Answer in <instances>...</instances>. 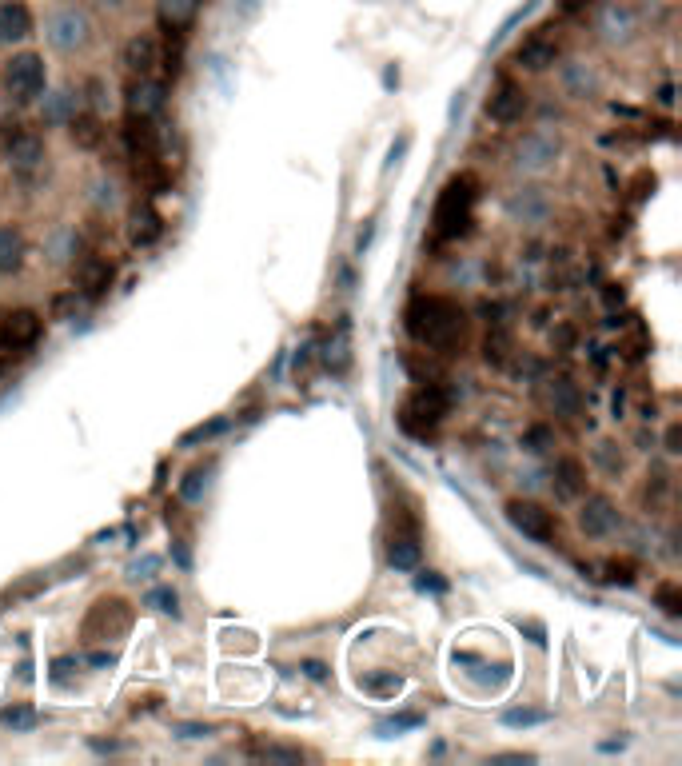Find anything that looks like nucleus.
<instances>
[{"label": "nucleus", "instance_id": "1", "mask_svg": "<svg viewBox=\"0 0 682 766\" xmlns=\"http://www.w3.org/2000/svg\"><path fill=\"white\" fill-rule=\"evenodd\" d=\"M403 328L419 348L451 356V352H459L467 344L471 320H467L463 304L451 300V296H415L403 308Z\"/></svg>", "mask_w": 682, "mask_h": 766}, {"label": "nucleus", "instance_id": "2", "mask_svg": "<svg viewBox=\"0 0 682 766\" xmlns=\"http://www.w3.org/2000/svg\"><path fill=\"white\" fill-rule=\"evenodd\" d=\"M475 204H479V176L475 172L451 176L439 188V200L431 208V232L439 240H459L475 220Z\"/></svg>", "mask_w": 682, "mask_h": 766}, {"label": "nucleus", "instance_id": "3", "mask_svg": "<svg viewBox=\"0 0 682 766\" xmlns=\"http://www.w3.org/2000/svg\"><path fill=\"white\" fill-rule=\"evenodd\" d=\"M447 411H451V395H447L439 383H419L415 391L403 395V403H399V411H395V423H399V431L411 435V439H431V435L443 427Z\"/></svg>", "mask_w": 682, "mask_h": 766}, {"label": "nucleus", "instance_id": "4", "mask_svg": "<svg viewBox=\"0 0 682 766\" xmlns=\"http://www.w3.org/2000/svg\"><path fill=\"white\" fill-rule=\"evenodd\" d=\"M0 88H4V96L12 100V104H20V108H28V104H36L40 96H44V88H48V64H44V56L40 52H12L8 60H4V68H0Z\"/></svg>", "mask_w": 682, "mask_h": 766}, {"label": "nucleus", "instance_id": "5", "mask_svg": "<svg viewBox=\"0 0 682 766\" xmlns=\"http://www.w3.org/2000/svg\"><path fill=\"white\" fill-rule=\"evenodd\" d=\"M92 36H96L92 16H88L80 4H72V0L60 4V8H52V12L44 16V40H48V48L60 52V56L84 52V48L92 44Z\"/></svg>", "mask_w": 682, "mask_h": 766}, {"label": "nucleus", "instance_id": "6", "mask_svg": "<svg viewBox=\"0 0 682 766\" xmlns=\"http://www.w3.org/2000/svg\"><path fill=\"white\" fill-rule=\"evenodd\" d=\"M132 623H136V611H132L128 599H120V595H100V599L88 607L84 623H80V639H84V643H116V639H124V635L132 631Z\"/></svg>", "mask_w": 682, "mask_h": 766}, {"label": "nucleus", "instance_id": "7", "mask_svg": "<svg viewBox=\"0 0 682 766\" xmlns=\"http://www.w3.org/2000/svg\"><path fill=\"white\" fill-rule=\"evenodd\" d=\"M503 515H507V523H511L519 535H527L531 543H555V535H559V515H555L551 507L535 503V499H507V503H503Z\"/></svg>", "mask_w": 682, "mask_h": 766}, {"label": "nucleus", "instance_id": "8", "mask_svg": "<svg viewBox=\"0 0 682 766\" xmlns=\"http://www.w3.org/2000/svg\"><path fill=\"white\" fill-rule=\"evenodd\" d=\"M44 336V316L32 308H12L0 316V348L4 352H28Z\"/></svg>", "mask_w": 682, "mask_h": 766}, {"label": "nucleus", "instance_id": "9", "mask_svg": "<svg viewBox=\"0 0 682 766\" xmlns=\"http://www.w3.org/2000/svg\"><path fill=\"white\" fill-rule=\"evenodd\" d=\"M527 104H531L527 88H523L515 76H499V80H495V88H491V96H487V116H491L495 124L511 128V124H519V120H523Z\"/></svg>", "mask_w": 682, "mask_h": 766}, {"label": "nucleus", "instance_id": "10", "mask_svg": "<svg viewBox=\"0 0 682 766\" xmlns=\"http://www.w3.org/2000/svg\"><path fill=\"white\" fill-rule=\"evenodd\" d=\"M164 108H168V84L156 80V76H132V84H128V116L156 120V116H164Z\"/></svg>", "mask_w": 682, "mask_h": 766}, {"label": "nucleus", "instance_id": "11", "mask_svg": "<svg viewBox=\"0 0 682 766\" xmlns=\"http://www.w3.org/2000/svg\"><path fill=\"white\" fill-rule=\"evenodd\" d=\"M555 156H559V140H555L551 132H527V136L515 144V152H511V160H515V168H519L523 176H535V172L551 168Z\"/></svg>", "mask_w": 682, "mask_h": 766}, {"label": "nucleus", "instance_id": "12", "mask_svg": "<svg viewBox=\"0 0 682 766\" xmlns=\"http://www.w3.org/2000/svg\"><path fill=\"white\" fill-rule=\"evenodd\" d=\"M579 527L587 539H611L623 527V515L607 495H587V503L579 511Z\"/></svg>", "mask_w": 682, "mask_h": 766}, {"label": "nucleus", "instance_id": "13", "mask_svg": "<svg viewBox=\"0 0 682 766\" xmlns=\"http://www.w3.org/2000/svg\"><path fill=\"white\" fill-rule=\"evenodd\" d=\"M112 280H116V268H112V260H104V256H84L80 264H76V296L80 300H104L108 296V288H112Z\"/></svg>", "mask_w": 682, "mask_h": 766}, {"label": "nucleus", "instance_id": "14", "mask_svg": "<svg viewBox=\"0 0 682 766\" xmlns=\"http://www.w3.org/2000/svg\"><path fill=\"white\" fill-rule=\"evenodd\" d=\"M36 32V16L24 0H0V48L24 44Z\"/></svg>", "mask_w": 682, "mask_h": 766}, {"label": "nucleus", "instance_id": "15", "mask_svg": "<svg viewBox=\"0 0 682 766\" xmlns=\"http://www.w3.org/2000/svg\"><path fill=\"white\" fill-rule=\"evenodd\" d=\"M120 64L128 68V76H152L156 64H160V44H156V36H148V32L128 36L124 48H120Z\"/></svg>", "mask_w": 682, "mask_h": 766}, {"label": "nucleus", "instance_id": "16", "mask_svg": "<svg viewBox=\"0 0 682 766\" xmlns=\"http://www.w3.org/2000/svg\"><path fill=\"white\" fill-rule=\"evenodd\" d=\"M515 64H519L523 72H547V68H555V64H559V40L547 36V32H531V36L519 44Z\"/></svg>", "mask_w": 682, "mask_h": 766}, {"label": "nucleus", "instance_id": "17", "mask_svg": "<svg viewBox=\"0 0 682 766\" xmlns=\"http://www.w3.org/2000/svg\"><path fill=\"white\" fill-rule=\"evenodd\" d=\"M36 104H40V124H48V128H64V124L84 108V96L72 92V88H56V92L44 88V96H40Z\"/></svg>", "mask_w": 682, "mask_h": 766}, {"label": "nucleus", "instance_id": "18", "mask_svg": "<svg viewBox=\"0 0 682 766\" xmlns=\"http://www.w3.org/2000/svg\"><path fill=\"white\" fill-rule=\"evenodd\" d=\"M4 152H8L12 172H36L44 164V156H48V144H44L40 132H12Z\"/></svg>", "mask_w": 682, "mask_h": 766}, {"label": "nucleus", "instance_id": "19", "mask_svg": "<svg viewBox=\"0 0 682 766\" xmlns=\"http://www.w3.org/2000/svg\"><path fill=\"white\" fill-rule=\"evenodd\" d=\"M164 236V216L152 204H136L128 212V244L132 248H152Z\"/></svg>", "mask_w": 682, "mask_h": 766}, {"label": "nucleus", "instance_id": "20", "mask_svg": "<svg viewBox=\"0 0 682 766\" xmlns=\"http://www.w3.org/2000/svg\"><path fill=\"white\" fill-rule=\"evenodd\" d=\"M200 4H204V0H156V24H160L168 36H184V32L196 24Z\"/></svg>", "mask_w": 682, "mask_h": 766}, {"label": "nucleus", "instance_id": "21", "mask_svg": "<svg viewBox=\"0 0 682 766\" xmlns=\"http://www.w3.org/2000/svg\"><path fill=\"white\" fill-rule=\"evenodd\" d=\"M419 559H423V547H419L415 527H403V531L395 527L391 539H387V563H391L395 571H415Z\"/></svg>", "mask_w": 682, "mask_h": 766}, {"label": "nucleus", "instance_id": "22", "mask_svg": "<svg viewBox=\"0 0 682 766\" xmlns=\"http://www.w3.org/2000/svg\"><path fill=\"white\" fill-rule=\"evenodd\" d=\"M24 256H28V244H24V232L16 224H0V276H12L24 268Z\"/></svg>", "mask_w": 682, "mask_h": 766}, {"label": "nucleus", "instance_id": "23", "mask_svg": "<svg viewBox=\"0 0 682 766\" xmlns=\"http://www.w3.org/2000/svg\"><path fill=\"white\" fill-rule=\"evenodd\" d=\"M587 491V467L579 459H559L555 463V495L559 499H579Z\"/></svg>", "mask_w": 682, "mask_h": 766}, {"label": "nucleus", "instance_id": "24", "mask_svg": "<svg viewBox=\"0 0 682 766\" xmlns=\"http://www.w3.org/2000/svg\"><path fill=\"white\" fill-rule=\"evenodd\" d=\"M599 32H603L607 40H627L631 32H639L635 8H631V4H611V8L603 12V20H599Z\"/></svg>", "mask_w": 682, "mask_h": 766}, {"label": "nucleus", "instance_id": "25", "mask_svg": "<svg viewBox=\"0 0 682 766\" xmlns=\"http://www.w3.org/2000/svg\"><path fill=\"white\" fill-rule=\"evenodd\" d=\"M547 407L555 415H579L583 411V395H579V387L567 376H559V380L547 383Z\"/></svg>", "mask_w": 682, "mask_h": 766}, {"label": "nucleus", "instance_id": "26", "mask_svg": "<svg viewBox=\"0 0 682 766\" xmlns=\"http://www.w3.org/2000/svg\"><path fill=\"white\" fill-rule=\"evenodd\" d=\"M64 128H68L72 144H80V148H96V144L104 140V128H100V116H96V112H76Z\"/></svg>", "mask_w": 682, "mask_h": 766}, {"label": "nucleus", "instance_id": "27", "mask_svg": "<svg viewBox=\"0 0 682 766\" xmlns=\"http://www.w3.org/2000/svg\"><path fill=\"white\" fill-rule=\"evenodd\" d=\"M88 200H92L96 212H112V208H120V184H116L108 172H100V176L88 184Z\"/></svg>", "mask_w": 682, "mask_h": 766}, {"label": "nucleus", "instance_id": "28", "mask_svg": "<svg viewBox=\"0 0 682 766\" xmlns=\"http://www.w3.org/2000/svg\"><path fill=\"white\" fill-rule=\"evenodd\" d=\"M635 579H639V563L635 559H607L603 575H599L603 587H631Z\"/></svg>", "mask_w": 682, "mask_h": 766}, {"label": "nucleus", "instance_id": "29", "mask_svg": "<svg viewBox=\"0 0 682 766\" xmlns=\"http://www.w3.org/2000/svg\"><path fill=\"white\" fill-rule=\"evenodd\" d=\"M76 248H80V240H76V228H56L52 232V240H48V260L52 264H68L72 256H76Z\"/></svg>", "mask_w": 682, "mask_h": 766}, {"label": "nucleus", "instance_id": "30", "mask_svg": "<svg viewBox=\"0 0 682 766\" xmlns=\"http://www.w3.org/2000/svg\"><path fill=\"white\" fill-rule=\"evenodd\" d=\"M144 607H152V611H160V615L180 619V595H176V587H168V583L152 587V591L144 595Z\"/></svg>", "mask_w": 682, "mask_h": 766}, {"label": "nucleus", "instance_id": "31", "mask_svg": "<svg viewBox=\"0 0 682 766\" xmlns=\"http://www.w3.org/2000/svg\"><path fill=\"white\" fill-rule=\"evenodd\" d=\"M655 607H659L667 619H679L682 615V591L675 579H667V583L655 587Z\"/></svg>", "mask_w": 682, "mask_h": 766}, {"label": "nucleus", "instance_id": "32", "mask_svg": "<svg viewBox=\"0 0 682 766\" xmlns=\"http://www.w3.org/2000/svg\"><path fill=\"white\" fill-rule=\"evenodd\" d=\"M359 687L375 699H395L403 691V679L399 675H367V679H359Z\"/></svg>", "mask_w": 682, "mask_h": 766}, {"label": "nucleus", "instance_id": "33", "mask_svg": "<svg viewBox=\"0 0 682 766\" xmlns=\"http://www.w3.org/2000/svg\"><path fill=\"white\" fill-rule=\"evenodd\" d=\"M204 491H208V471H204V467L188 471V479L180 483V499H188V503H200V499H204Z\"/></svg>", "mask_w": 682, "mask_h": 766}, {"label": "nucleus", "instance_id": "34", "mask_svg": "<svg viewBox=\"0 0 682 766\" xmlns=\"http://www.w3.org/2000/svg\"><path fill=\"white\" fill-rule=\"evenodd\" d=\"M252 755L256 759H280V763H300L304 759L300 747H276V743H260V747H252Z\"/></svg>", "mask_w": 682, "mask_h": 766}, {"label": "nucleus", "instance_id": "35", "mask_svg": "<svg viewBox=\"0 0 682 766\" xmlns=\"http://www.w3.org/2000/svg\"><path fill=\"white\" fill-rule=\"evenodd\" d=\"M160 567H164V559L148 551V555H140V559H132V567H128V579H132V583H140V579H152V575H156Z\"/></svg>", "mask_w": 682, "mask_h": 766}, {"label": "nucleus", "instance_id": "36", "mask_svg": "<svg viewBox=\"0 0 682 766\" xmlns=\"http://www.w3.org/2000/svg\"><path fill=\"white\" fill-rule=\"evenodd\" d=\"M0 723L12 727V731H28V727H36L40 719H36V711H28V707H12V711L0 715Z\"/></svg>", "mask_w": 682, "mask_h": 766}, {"label": "nucleus", "instance_id": "37", "mask_svg": "<svg viewBox=\"0 0 682 766\" xmlns=\"http://www.w3.org/2000/svg\"><path fill=\"white\" fill-rule=\"evenodd\" d=\"M84 92H88V108H92L96 116H100V112L112 104V100H108V88H104V80H100V76H92V80L84 84Z\"/></svg>", "mask_w": 682, "mask_h": 766}, {"label": "nucleus", "instance_id": "38", "mask_svg": "<svg viewBox=\"0 0 682 766\" xmlns=\"http://www.w3.org/2000/svg\"><path fill=\"white\" fill-rule=\"evenodd\" d=\"M551 715L547 711H507L503 715V727H539V723H547Z\"/></svg>", "mask_w": 682, "mask_h": 766}, {"label": "nucleus", "instance_id": "39", "mask_svg": "<svg viewBox=\"0 0 682 766\" xmlns=\"http://www.w3.org/2000/svg\"><path fill=\"white\" fill-rule=\"evenodd\" d=\"M216 431H224V419H212V423H200V427H192V431L180 439V447H196L200 439H212Z\"/></svg>", "mask_w": 682, "mask_h": 766}, {"label": "nucleus", "instance_id": "40", "mask_svg": "<svg viewBox=\"0 0 682 766\" xmlns=\"http://www.w3.org/2000/svg\"><path fill=\"white\" fill-rule=\"evenodd\" d=\"M551 443V427H531L527 431V451H547Z\"/></svg>", "mask_w": 682, "mask_h": 766}, {"label": "nucleus", "instance_id": "41", "mask_svg": "<svg viewBox=\"0 0 682 766\" xmlns=\"http://www.w3.org/2000/svg\"><path fill=\"white\" fill-rule=\"evenodd\" d=\"M172 735H180V739H204V735H212V727H200V723H172Z\"/></svg>", "mask_w": 682, "mask_h": 766}, {"label": "nucleus", "instance_id": "42", "mask_svg": "<svg viewBox=\"0 0 682 766\" xmlns=\"http://www.w3.org/2000/svg\"><path fill=\"white\" fill-rule=\"evenodd\" d=\"M419 723H423L419 715H395V719H391V723H383L379 731H415Z\"/></svg>", "mask_w": 682, "mask_h": 766}, {"label": "nucleus", "instance_id": "43", "mask_svg": "<svg viewBox=\"0 0 682 766\" xmlns=\"http://www.w3.org/2000/svg\"><path fill=\"white\" fill-rule=\"evenodd\" d=\"M72 667H76V659H72V655H64V659H56V663H52V683H68V675H72Z\"/></svg>", "mask_w": 682, "mask_h": 766}, {"label": "nucleus", "instance_id": "44", "mask_svg": "<svg viewBox=\"0 0 682 766\" xmlns=\"http://www.w3.org/2000/svg\"><path fill=\"white\" fill-rule=\"evenodd\" d=\"M415 583H419V591H447V583H443L435 571H419V579H415Z\"/></svg>", "mask_w": 682, "mask_h": 766}, {"label": "nucleus", "instance_id": "45", "mask_svg": "<svg viewBox=\"0 0 682 766\" xmlns=\"http://www.w3.org/2000/svg\"><path fill=\"white\" fill-rule=\"evenodd\" d=\"M595 0H559V12L563 16H579V12H587Z\"/></svg>", "mask_w": 682, "mask_h": 766}, {"label": "nucleus", "instance_id": "46", "mask_svg": "<svg viewBox=\"0 0 682 766\" xmlns=\"http://www.w3.org/2000/svg\"><path fill=\"white\" fill-rule=\"evenodd\" d=\"M304 671H308V679H316V683H324V679H328V667H324V663H316V659H312V663H304Z\"/></svg>", "mask_w": 682, "mask_h": 766}, {"label": "nucleus", "instance_id": "47", "mask_svg": "<svg viewBox=\"0 0 682 766\" xmlns=\"http://www.w3.org/2000/svg\"><path fill=\"white\" fill-rule=\"evenodd\" d=\"M667 451H671V455H679V451H682V447H679V423L667 431Z\"/></svg>", "mask_w": 682, "mask_h": 766}, {"label": "nucleus", "instance_id": "48", "mask_svg": "<svg viewBox=\"0 0 682 766\" xmlns=\"http://www.w3.org/2000/svg\"><path fill=\"white\" fill-rule=\"evenodd\" d=\"M96 4H100V8H108V12H120V8H128L132 0H96Z\"/></svg>", "mask_w": 682, "mask_h": 766}, {"label": "nucleus", "instance_id": "49", "mask_svg": "<svg viewBox=\"0 0 682 766\" xmlns=\"http://www.w3.org/2000/svg\"><path fill=\"white\" fill-rule=\"evenodd\" d=\"M92 667H112V655H104V651H96V655H92Z\"/></svg>", "mask_w": 682, "mask_h": 766}, {"label": "nucleus", "instance_id": "50", "mask_svg": "<svg viewBox=\"0 0 682 766\" xmlns=\"http://www.w3.org/2000/svg\"><path fill=\"white\" fill-rule=\"evenodd\" d=\"M64 4H68V0H64Z\"/></svg>", "mask_w": 682, "mask_h": 766}]
</instances>
